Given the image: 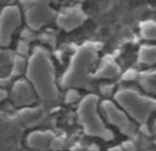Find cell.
Here are the masks:
<instances>
[{"label": "cell", "mask_w": 156, "mask_h": 151, "mask_svg": "<svg viewBox=\"0 0 156 151\" xmlns=\"http://www.w3.org/2000/svg\"><path fill=\"white\" fill-rule=\"evenodd\" d=\"M87 19V15L80 4L67 6L58 11L55 23L59 28L71 32L82 26Z\"/></svg>", "instance_id": "9c48e42d"}, {"label": "cell", "mask_w": 156, "mask_h": 151, "mask_svg": "<svg viewBox=\"0 0 156 151\" xmlns=\"http://www.w3.org/2000/svg\"><path fill=\"white\" fill-rule=\"evenodd\" d=\"M102 44L87 41L75 47L68 65L59 79V85L66 89H79L87 83L98 64Z\"/></svg>", "instance_id": "7a4b0ae2"}, {"label": "cell", "mask_w": 156, "mask_h": 151, "mask_svg": "<svg viewBox=\"0 0 156 151\" xmlns=\"http://www.w3.org/2000/svg\"><path fill=\"white\" fill-rule=\"evenodd\" d=\"M151 132H152L153 135H155V136H156V118H155V120L153 121L152 125H151Z\"/></svg>", "instance_id": "ac0fdd59"}, {"label": "cell", "mask_w": 156, "mask_h": 151, "mask_svg": "<svg viewBox=\"0 0 156 151\" xmlns=\"http://www.w3.org/2000/svg\"><path fill=\"white\" fill-rule=\"evenodd\" d=\"M137 62L144 66L156 65V45H141L137 53Z\"/></svg>", "instance_id": "5bb4252c"}, {"label": "cell", "mask_w": 156, "mask_h": 151, "mask_svg": "<svg viewBox=\"0 0 156 151\" xmlns=\"http://www.w3.org/2000/svg\"><path fill=\"white\" fill-rule=\"evenodd\" d=\"M139 30L144 40L156 42V19L143 20L139 25Z\"/></svg>", "instance_id": "2e32d148"}, {"label": "cell", "mask_w": 156, "mask_h": 151, "mask_svg": "<svg viewBox=\"0 0 156 151\" xmlns=\"http://www.w3.org/2000/svg\"><path fill=\"white\" fill-rule=\"evenodd\" d=\"M144 151H154V150H144Z\"/></svg>", "instance_id": "44dd1931"}, {"label": "cell", "mask_w": 156, "mask_h": 151, "mask_svg": "<svg viewBox=\"0 0 156 151\" xmlns=\"http://www.w3.org/2000/svg\"><path fill=\"white\" fill-rule=\"evenodd\" d=\"M83 97L80 96V94L79 93V91L77 89H67V93L65 95V103L67 104H72L75 103V102H80L82 100Z\"/></svg>", "instance_id": "e0dca14e"}, {"label": "cell", "mask_w": 156, "mask_h": 151, "mask_svg": "<svg viewBox=\"0 0 156 151\" xmlns=\"http://www.w3.org/2000/svg\"><path fill=\"white\" fill-rule=\"evenodd\" d=\"M21 20L23 16L19 5L9 4L2 8L0 13V45L3 48L10 46Z\"/></svg>", "instance_id": "52a82bcc"}, {"label": "cell", "mask_w": 156, "mask_h": 151, "mask_svg": "<svg viewBox=\"0 0 156 151\" xmlns=\"http://www.w3.org/2000/svg\"><path fill=\"white\" fill-rule=\"evenodd\" d=\"M100 103L99 97L95 94L83 96L78 104L77 119L87 136L109 142L114 139L115 135L106 125L100 111Z\"/></svg>", "instance_id": "277c9868"}, {"label": "cell", "mask_w": 156, "mask_h": 151, "mask_svg": "<svg viewBox=\"0 0 156 151\" xmlns=\"http://www.w3.org/2000/svg\"><path fill=\"white\" fill-rule=\"evenodd\" d=\"M153 143H154V145H155V146H156V139H155V141H154V142H153Z\"/></svg>", "instance_id": "ffe728a7"}, {"label": "cell", "mask_w": 156, "mask_h": 151, "mask_svg": "<svg viewBox=\"0 0 156 151\" xmlns=\"http://www.w3.org/2000/svg\"><path fill=\"white\" fill-rule=\"evenodd\" d=\"M25 79L33 86L38 99L47 104H55L60 99L56 71L50 51L36 46L27 59Z\"/></svg>", "instance_id": "6da1fadb"}, {"label": "cell", "mask_w": 156, "mask_h": 151, "mask_svg": "<svg viewBox=\"0 0 156 151\" xmlns=\"http://www.w3.org/2000/svg\"><path fill=\"white\" fill-rule=\"evenodd\" d=\"M20 5L23 9L24 20L31 31H38L55 21L58 12L48 2L24 1L20 2Z\"/></svg>", "instance_id": "8992f818"}, {"label": "cell", "mask_w": 156, "mask_h": 151, "mask_svg": "<svg viewBox=\"0 0 156 151\" xmlns=\"http://www.w3.org/2000/svg\"><path fill=\"white\" fill-rule=\"evenodd\" d=\"M109 151H124V149H123L121 146H114L112 148H111Z\"/></svg>", "instance_id": "d6986e66"}, {"label": "cell", "mask_w": 156, "mask_h": 151, "mask_svg": "<svg viewBox=\"0 0 156 151\" xmlns=\"http://www.w3.org/2000/svg\"><path fill=\"white\" fill-rule=\"evenodd\" d=\"M121 67L115 58L111 54H105L100 59L92 78L99 79H115L119 77Z\"/></svg>", "instance_id": "4fadbf2b"}, {"label": "cell", "mask_w": 156, "mask_h": 151, "mask_svg": "<svg viewBox=\"0 0 156 151\" xmlns=\"http://www.w3.org/2000/svg\"><path fill=\"white\" fill-rule=\"evenodd\" d=\"M15 56L13 51L6 48L1 51V84L3 85L6 80H10L12 69L14 65Z\"/></svg>", "instance_id": "9a60e30c"}, {"label": "cell", "mask_w": 156, "mask_h": 151, "mask_svg": "<svg viewBox=\"0 0 156 151\" xmlns=\"http://www.w3.org/2000/svg\"><path fill=\"white\" fill-rule=\"evenodd\" d=\"M57 137L51 131H33L27 135L25 139L26 145L34 150L46 151L49 149H57L58 144Z\"/></svg>", "instance_id": "7c38bea8"}, {"label": "cell", "mask_w": 156, "mask_h": 151, "mask_svg": "<svg viewBox=\"0 0 156 151\" xmlns=\"http://www.w3.org/2000/svg\"><path fill=\"white\" fill-rule=\"evenodd\" d=\"M9 97L12 104L19 109L31 107L38 99L33 86L26 79L21 78L13 83Z\"/></svg>", "instance_id": "30bf717a"}, {"label": "cell", "mask_w": 156, "mask_h": 151, "mask_svg": "<svg viewBox=\"0 0 156 151\" xmlns=\"http://www.w3.org/2000/svg\"><path fill=\"white\" fill-rule=\"evenodd\" d=\"M100 111L106 123L116 128L123 136L133 138L136 135L137 123L134 122L115 101L103 100L100 103Z\"/></svg>", "instance_id": "5b68a950"}, {"label": "cell", "mask_w": 156, "mask_h": 151, "mask_svg": "<svg viewBox=\"0 0 156 151\" xmlns=\"http://www.w3.org/2000/svg\"><path fill=\"white\" fill-rule=\"evenodd\" d=\"M18 118L2 116L1 119V151H16L20 146L23 129Z\"/></svg>", "instance_id": "ba28073f"}, {"label": "cell", "mask_w": 156, "mask_h": 151, "mask_svg": "<svg viewBox=\"0 0 156 151\" xmlns=\"http://www.w3.org/2000/svg\"><path fill=\"white\" fill-rule=\"evenodd\" d=\"M123 79L136 83L144 93L156 98V68L144 71L130 70L124 74Z\"/></svg>", "instance_id": "8fae6325"}, {"label": "cell", "mask_w": 156, "mask_h": 151, "mask_svg": "<svg viewBox=\"0 0 156 151\" xmlns=\"http://www.w3.org/2000/svg\"><path fill=\"white\" fill-rule=\"evenodd\" d=\"M115 103L138 124H146L156 112V98L132 86H120L114 94Z\"/></svg>", "instance_id": "3957f363"}]
</instances>
